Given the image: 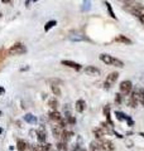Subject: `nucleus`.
Returning a JSON list of instances; mask_svg holds the SVG:
<instances>
[{
  "label": "nucleus",
  "instance_id": "obj_1",
  "mask_svg": "<svg viewBox=\"0 0 144 151\" xmlns=\"http://www.w3.org/2000/svg\"><path fill=\"white\" fill-rule=\"evenodd\" d=\"M125 9L130 12L133 15H135L137 18L140 19V22L144 23V6L143 5L137 4V3H132V4H127Z\"/></svg>",
  "mask_w": 144,
  "mask_h": 151
},
{
  "label": "nucleus",
  "instance_id": "obj_2",
  "mask_svg": "<svg viewBox=\"0 0 144 151\" xmlns=\"http://www.w3.org/2000/svg\"><path fill=\"white\" fill-rule=\"evenodd\" d=\"M100 60L104 62L105 64H108V65H114V67H119V68L124 67V62H123V60L115 58V57L110 55V54H105V53L100 54Z\"/></svg>",
  "mask_w": 144,
  "mask_h": 151
},
{
  "label": "nucleus",
  "instance_id": "obj_3",
  "mask_svg": "<svg viewBox=\"0 0 144 151\" xmlns=\"http://www.w3.org/2000/svg\"><path fill=\"white\" fill-rule=\"evenodd\" d=\"M27 53V47L23 43H15L8 49L9 55H22Z\"/></svg>",
  "mask_w": 144,
  "mask_h": 151
},
{
  "label": "nucleus",
  "instance_id": "obj_4",
  "mask_svg": "<svg viewBox=\"0 0 144 151\" xmlns=\"http://www.w3.org/2000/svg\"><path fill=\"white\" fill-rule=\"evenodd\" d=\"M119 88H120V93H123L124 96H129L130 92L133 91V83L129 79H125V81H123L120 83Z\"/></svg>",
  "mask_w": 144,
  "mask_h": 151
},
{
  "label": "nucleus",
  "instance_id": "obj_5",
  "mask_svg": "<svg viewBox=\"0 0 144 151\" xmlns=\"http://www.w3.org/2000/svg\"><path fill=\"white\" fill-rule=\"evenodd\" d=\"M118 78H119V73L118 72H111L110 73L108 77H106V79H105V83H104V87L106 88V89H109V88H111V86L118 81Z\"/></svg>",
  "mask_w": 144,
  "mask_h": 151
},
{
  "label": "nucleus",
  "instance_id": "obj_6",
  "mask_svg": "<svg viewBox=\"0 0 144 151\" xmlns=\"http://www.w3.org/2000/svg\"><path fill=\"white\" fill-rule=\"evenodd\" d=\"M37 137H38V141L42 144H44L47 141V131L44 126H39L37 129Z\"/></svg>",
  "mask_w": 144,
  "mask_h": 151
},
{
  "label": "nucleus",
  "instance_id": "obj_7",
  "mask_svg": "<svg viewBox=\"0 0 144 151\" xmlns=\"http://www.w3.org/2000/svg\"><path fill=\"white\" fill-rule=\"evenodd\" d=\"M100 145H101V150H105V151H114L115 150V146H114V142L110 140H104V139H100Z\"/></svg>",
  "mask_w": 144,
  "mask_h": 151
},
{
  "label": "nucleus",
  "instance_id": "obj_8",
  "mask_svg": "<svg viewBox=\"0 0 144 151\" xmlns=\"http://www.w3.org/2000/svg\"><path fill=\"white\" fill-rule=\"evenodd\" d=\"M52 134H53L55 139L58 140V141H62V135H63V129L57 124L55 126H52Z\"/></svg>",
  "mask_w": 144,
  "mask_h": 151
},
{
  "label": "nucleus",
  "instance_id": "obj_9",
  "mask_svg": "<svg viewBox=\"0 0 144 151\" xmlns=\"http://www.w3.org/2000/svg\"><path fill=\"white\" fill-rule=\"evenodd\" d=\"M63 65H66V67H68V68H72V69H75V70H80L81 68V64H79V63H76V62H73V60H62L61 62Z\"/></svg>",
  "mask_w": 144,
  "mask_h": 151
},
{
  "label": "nucleus",
  "instance_id": "obj_10",
  "mask_svg": "<svg viewBox=\"0 0 144 151\" xmlns=\"http://www.w3.org/2000/svg\"><path fill=\"white\" fill-rule=\"evenodd\" d=\"M85 73L89 74V76H99L100 74V69L94 67V65H87L85 68Z\"/></svg>",
  "mask_w": 144,
  "mask_h": 151
},
{
  "label": "nucleus",
  "instance_id": "obj_11",
  "mask_svg": "<svg viewBox=\"0 0 144 151\" xmlns=\"http://www.w3.org/2000/svg\"><path fill=\"white\" fill-rule=\"evenodd\" d=\"M49 119L52 121H55V122H60L62 119H63V117H62V115L57 110H52L49 112Z\"/></svg>",
  "mask_w": 144,
  "mask_h": 151
},
{
  "label": "nucleus",
  "instance_id": "obj_12",
  "mask_svg": "<svg viewBox=\"0 0 144 151\" xmlns=\"http://www.w3.org/2000/svg\"><path fill=\"white\" fill-rule=\"evenodd\" d=\"M115 42H118V43H123V44H133V42L129 39L128 37L123 35V34H119L115 37Z\"/></svg>",
  "mask_w": 144,
  "mask_h": 151
},
{
  "label": "nucleus",
  "instance_id": "obj_13",
  "mask_svg": "<svg viewBox=\"0 0 144 151\" xmlns=\"http://www.w3.org/2000/svg\"><path fill=\"white\" fill-rule=\"evenodd\" d=\"M75 108H76V111H77L79 113H82L85 111V108H86V102L84 100H77L76 101Z\"/></svg>",
  "mask_w": 144,
  "mask_h": 151
},
{
  "label": "nucleus",
  "instance_id": "obj_14",
  "mask_svg": "<svg viewBox=\"0 0 144 151\" xmlns=\"http://www.w3.org/2000/svg\"><path fill=\"white\" fill-rule=\"evenodd\" d=\"M24 121H25V122H28V124L36 125L37 122H38V119H37V116L32 115V113H27V115L24 116Z\"/></svg>",
  "mask_w": 144,
  "mask_h": 151
},
{
  "label": "nucleus",
  "instance_id": "obj_15",
  "mask_svg": "<svg viewBox=\"0 0 144 151\" xmlns=\"http://www.w3.org/2000/svg\"><path fill=\"white\" fill-rule=\"evenodd\" d=\"M104 115L106 117V122L109 124V126H114V122L111 120V116H110V107L109 106H105L104 107Z\"/></svg>",
  "mask_w": 144,
  "mask_h": 151
},
{
  "label": "nucleus",
  "instance_id": "obj_16",
  "mask_svg": "<svg viewBox=\"0 0 144 151\" xmlns=\"http://www.w3.org/2000/svg\"><path fill=\"white\" fill-rule=\"evenodd\" d=\"M48 105H49V107L52 108V110H57L60 106V103H58V100H57V97H52L48 100Z\"/></svg>",
  "mask_w": 144,
  "mask_h": 151
},
{
  "label": "nucleus",
  "instance_id": "obj_17",
  "mask_svg": "<svg viewBox=\"0 0 144 151\" xmlns=\"http://www.w3.org/2000/svg\"><path fill=\"white\" fill-rule=\"evenodd\" d=\"M17 149H18V151H27L28 144L25 142V141H23V140H19L17 142Z\"/></svg>",
  "mask_w": 144,
  "mask_h": 151
},
{
  "label": "nucleus",
  "instance_id": "obj_18",
  "mask_svg": "<svg viewBox=\"0 0 144 151\" xmlns=\"http://www.w3.org/2000/svg\"><path fill=\"white\" fill-rule=\"evenodd\" d=\"M51 89H52V92H53V94H55V96H57V97H60L61 94H62L60 86H57L56 83H52V84H51Z\"/></svg>",
  "mask_w": 144,
  "mask_h": 151
},
{
  "label": "nucleus",
  "instance_id": "obj_19",
  "mask_svg": "<svg viewBox=\"0 0 144 151\" xmlns=\"http://www.w3.org/2000/svg\"><path fill=\"white\" fill-rule=\"evenodd\" d=\"M94 135H95L96 140H100V139H103V136H105V131L101 129V127H100V129H95Z\"/></svg>",
  "mask_w": 144,
  "mask_h": 151
},
{
  "label": "nucleus",
  "instance_id": "obj_20",
  "mask_svg": "<svg viewBox=\"0 0 144 151\" xmlns=\"http://www.w3.org/2000/svg\"><path fill=\"white\" fill-rule=\"evenodd\" d=\"M105 5H106V9H108V12H109V15L113 19H116V15L114 14V10H113V8H111V4H110L109 1H105Z\"/></svg>",
  "mask_w": 144,
  "mask_h": 151
},
{
  "label": "nucleus",
  "instance_id": "obj_21",
  "mask_svg": "<svg viewBox=\"0 0 144 151\" xmlns=\"http://www.w3.org/2000/svg\"><path fill=\"white\" fill-rule=\"evenodd\" d=\"M55 25H57V22H56V20H49V22H47L46 25H44V30H46V32L51 30Z\"/></svg>",
  "mask_w": 144,
  "mask_h": 151
},
{
  "label": "nucleus",
  "instance_id": "obj_22",
  "mask_svg": "<svg viewBox=\"0 0 144 151\" xmlns=\"http://www.w3.org/2000/svg\"><path fill=\"white\" fill-rule=\"evenodd\" d=\"M115 115H116V119L119 121H127V119H128V116L125 115V113H123L120 111H116V112H115Z\"/></svg>",
  "mask_w": 144,
  "mask_h": 151
},
{
  "label": "nucleus",
  "instance_id": "obj_23",
  "mask_svg": "<svg viewBox=\"0 0 144 151\" xmlns=\"http://www.w3.org/2000/svg\"><path fill=\"white\" fill-rule=\"evenodd\" d=\"M70 39H71V40H73V42H80V40H89L87 38H85V37H81L80 34H76V37H75V35H70Z\"/></svg>",
  "mask_w": 144,
  "mask_h": 151
},
{
  "label": "nucleus",
  "instance_id": "obj_24",
  "mask_svg": "<svg viewBox=\"0 0 144 151\" xmlns=\"http://www.w3.org/2000/svg\"><path fill=\"white\" fill-rule=\"evenodd\" d=\"M123 96H124L123 93H116V94H115V103H116V105H121Z\"/></svg>",
  "mask_w": 144,
  "mask_h": 151
},
{
  "label": "nucleus",
  "instance_id": "obj_25",
  "mask_svg": "<svg viewBox=\"0 0 144 151\" xmlns=\"http://www.w3.org/2000/svg\"><path fill=\"white\" fill-rule=\"evenodd\" d=\"M139 103L144 106V88L139 89Z\"/></svg>",
  "mask_w": 144,
  "mask_h": 151
},
{
  "label": "nucleus",
  "instance_id": "obj_26",
  "mask_svg": "<svg viewBox=\"0 0 144 151\" xmlns=\"http://www.w3.org/2000/svg\"><path fill=\"white\" fill-rule=\"evenodd\" d=\"M67 124L68 125H75L76 124V119H75V116H70V117H67Z\"/></svg>",
  "mask_w": 144,
  "mask_h": 151
},
{
  "label": "nucleus",
  "instance_id": "obj_27",
  "mask_svg": "<svg viewBox=\"0 0 144 151\" xmlns=\"http://www.w3.org/2000/svg\"><path fill=\"white\" fill-rule=\"evenodd\" d=\"M119 1H121L123 4H125V5H127V4H132V3H135L137 0H119Z\"/></svg>",
  "mask_w": 144,
  "mask_h": 151
},
{
  "label": "nucleus",
  "instance_id": "obj_28",
  "mask_svg": "<svg viewBox=\"0 0 144 151\" xmlns=\"http://www.w3.org/2000/svg\"><path fill=\"white\" fill-rule=\"evenodd\" d=\"M127 122H128V125H129V126H134V121H133L129 116H128V119H127Z\"/></svg>",
  "mask_w": 144,
  "mask_h": 151
},
{
  "label": "nucleus",
  "instance_id": "obj_29",
  "mask_svg": "<svg viewBox=\"0 0 144 151\" xmlns=\"http://www.w3.org/2000/svg\"><path fill=\"white\" fill-rule=\"evenodd\" d=\"M4 93H5V88H4V87H0V96H3Z\"/></svg>",
  "mask_w": 144,
  "mask_h": 151
},
{
  "label": "nucleus",
  "instance_id": "obj_30",
  "mask_svg": "<svg viewBox=\"0 0 144 151\" xmlns=\"http://www.w3.org/2000/svg\"><path fill=\"white\" fill-rule=\"evenodd\" d=\"M114 134L116 135V137H119V139H123V137H124L123 135H120V134H118V132H115V131H114Z\"/></svg>",
  "mask_w": 144,
  "mask_h": 151
},
{
  "label": "nucleus",
  "instance_id": "obj_31",
  "mask_svg": "<svg viewBox=\"0 0 144 151\" xmlns=\"http://www.w3.org/2000/svg\"><path fill=\"white\" fill-rule=\"evenodd\" d=\"M3 3H5V4H8V3H10V0H1Z\"/></svg>",
  "mask_w": 144,
  "mask_h": 151
},
{
  "label": "nucleus",
  "instance_id": "obj_32",
  "mask_svg": "<svg viewBox=\"0 0 144 151\" xmlns=\"http://www.w3.org/2000/svg\"><path fill=\"white\" fill-rule=\"evenodd\" d=\"M29 3H31V0H27V1H25V5H29Z\"/></svg>",
  "mask_w": 144,
  "mask_h": 151
},
{
  "label": "nucleus",
  "instance_id": "obj_33",
  "mask_svg": "<svg viewBox=\"0 0 144 151\" xmlns=\"http://www.w3.org/2000/svg\"><path fill=\"white\" fill-rule=\"evenodd\" d=\"M73 151H81V150H80V149H79V147H77V149H75V150H73Z\"/></svg>",
  "mask_w": 144,
  "mask_h": 151
},
{
  "label": "nucleus",
  "instance_id": "obj_34",
  "mask_svg": "<svg viewBox=\"0 0 144 151\" xmlns=\"http://www.w3.org/2000/svg\"><path fill=\"white\" fill-rule=\"evenodd\" d=\"M140 136H143V137H144V132H140Z\"/></svg>",
  "mask_w": 144,
  "mask_h": 151
},
{
  "label": "nucleus",
  "instance_id": "obj_35",
  "mask_svg": "<svg viewBox=\"0 0 144 151\" xmlns=\"http://www.w3.org/2000/svg\"><path fill=\"white\" fill-rule=\"evenodd\" d=\"M1 132H3V129H0V134H1Z\"/></svg>",
  "mask_w": 144,
  "mask_h": 151
},
{
  "label": "nucleus",
  "instance_id": "obj_36",
  "mask_svg": "<svg viewBox=\"0 0 144 151\" xmlns=\"http://www.w3.org/2000/svg\"><path fill=\"white\" fill-rule=\"evenodd\" d=\"M0 116H1V111H0Z\"/></svg>",
  "mask_w": 144,
  "mask_h": 151
},
{
  "label": "nucleus",
  "instance_id": "obj_37",
  "mask_svg": "<svg viewBox=\"0 0 144 151\" xmlns=\"http://www.w3.org/2000/svg\"><path fill=\"white\" fill-rule=\"evenodd\" d=\"M92 151H96V150H92Z\"/></svg>",
  "mask_w": 144,
  "mask_h": 151
}]
</instances>
